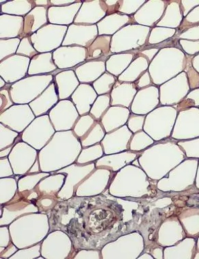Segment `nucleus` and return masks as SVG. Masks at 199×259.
<instances>
[{
	"mask_svg": "<svg viewBox=\"0 0 199 259\" xmlns=\"http://www.w3.org/2000/svg\"><path fill=\"white\" fill-rule=\"evenodd\" d=\"M54 81L52 74L27 75L26 78L11 84V98L15 104H27L38 98Z\"/></svg>",
	"mask_w": 199,
	"mask_h": 259,
	"instance_id": "1",
	"label": "nucleus"
},
{
	"mask_svg": "<svg viewBox=\"0 0 199 259\" xmlns=\"http://www.w3.org/2000/svg\"><path fill=\"white\" fill-rule=\"evenodd\" d=\"M148 27L136 24H129L123 27L112 36L111 53L131 52L145 46L150 34Z\"/></svg>",
	"mask_w": 199,
	"mask_h": 259,
	"instance_id": "2",
	"label": "nucleus"
},
{
	"mask_svg": "<svg viewBox=\"0 0 199 259\" xmlns=\"http://www.w3.org/2000/svg\"><path fill=\"white\" fill-rule=\"evenodd\" d=\"M68 26L48 24L30 36L38 53L53 52L61 47Z\"/></svg>",
	"mask_w": 199,
	"mask_h": 259,
	"instance_id": "3",
	"label": "nucleus"
},
{
	"mask_svg": "<svg viewBox=\"0 0 199 259\" xmlns=\"http://www.w3.org/2000/svg\"><path fill=\"white\" fill-rule=\"evenodd\" d=\"M54 63L58 69L52 73L54 76L62 71L69 70L86 61V48L78 46H61L53 52Z\"/></svg>",
	"mask_w": 199,
	"mask_h": 259,
	"instance_id": "4",
	"label": "nucleus"
},
{
	"mask_svg": "<svg viewBox=\"0 0 199 259\" xmlns=\"http://www.w3.org/2000/svg\"><path fill=\"white\" fill-rule=\"evenodd\" d=\"M31 59L18 55L0 61V77L7 84H13L28 75Z\"/></svg>",
	"mask_w": 199,
	"mask_h": 259,
	"instance_id": "5",
	"label": "nucleus"
},
{
	"mask_svg": "<svg viewBox=\"0 0 199 259\" xmlns=\"http://www.w3.org/2000/svg\"><path fill=\"white\" fill-rule=\"evenodd\" d=\"M78 116V111L70 100H61L49 112L52 124L58 131L72 128Z\"/></svg>",
	"mask_w": 199,
	"mask_h": 259,
	"instance_id": "6",
	"label": "nucleus"
},
{
	"mask_svg": "<svg viewBox=\"0 0 199 259\" xmlns=\"http://www.w3.org/2000/svg\"><path fill=\"white\" fill-rule=\"evenodd\" d=\"M98 36L96 25L73 24L68 26L62 46H78L88 48Z\"/></svg>",
	"mask_w": 199,
	"mask_h": 259,
	"instance_id": "7",
	"label": "nucleus"
},
{
	"mask_svg": "<svg viewBox=\"0 0 199 259\" xmlns=\"http://www.w3.org/2000/svg\"><path fill=\"white\" fill-rule=\"evenodd\" d=\"M32 110L28 104L13 105L2 113L1 123L21 133L34 119Z\"/></svg>",
	"mask_w": 199,
	"mask_h": 259,
	"instance_id": "8",
	"label": "nucleus"
},
{
	"mask_svg": "<svg viewBox=\"0 0 199 259\" xmlns=\"http://www.w3.org/2000/svg\"><path fill=\"white\" fill-rule=\"evenodd\" d=\"M41 117L33 121L32 125L23 133L21 138L24 142L40 150L49 142V139L55 133V129L50 124L49 117L47 116L43 124L40 125Z\"/></svg>",
	"mask_w": 199,
	"mask_h": 259,
	"instance_id": "9",
	"label": "nucleus"
},
{
	"mask_svg": "<svg viewBox=\"0 0 199 259\" xmlns=\"http://www.w3.org/2000/svg\"><path fill=\"white\" fill-rule=\"evenodd\" d=\"M107 15V7L104 0H86L82 2L80 11L75 17V24L96 25Z\"/></svg>",
	"mask_w": 199,
	"mask_h": 259,
	"instance_id": "10",
	"label": "nucleus"
},
{
	"mask_svg": "<svg viewBox=\"0 0 199 259\" xmlns=\"http://www.w3.org/2000/svg\"><path fill=\"white\" fill-rule=\"evenodd\" d=\"M82 5V1L66 7H51L47 9L49 24L69 26L74 23L75 17Z\"/></svg>",
	"mask_w": 199,
	"mask_h": 259,
	"instance_id": "11",
	"label": "nucleus"
},
{
	"mask_svg": "<svg viewBox=\"0 0 199 259\" xmlns=\"http://www.w3.org/2000/svg\"><path fill=\"white\" fill-rule=\"evenodd\" d=\"M98 95L92 84L80 83L70 99L80 115L89 113Z\"/></svg>",
	"mask_w": 199,
	"mask_h": 259,
	"instance_id": "12",
	"label": "nucleus"
},
{
	"mask_svg": "<svg viewBox=\"0 0 199 259\" xmlns=\"http://www.w3.org/2000/svg\"><path fill=\"white\" fill-rule=\"evenodd\" d=\"M54 82L59 100H69L75 91L80 84L75 71L73 69L62 71L54 76Z\"/></svg>",
	"mask_w": 199,
	"mask_h": 259,
	"instance_id": "13",
	"label": "nucleus"
},
{
	"mask_svg": "<svg viewBox=\"0 0 199 259\" xmlns=\"http://www.w3.org/2000/svg\"><path fill=\"white\" fill-rule=\"evenodd\" d=\"M59 97L58 95L56 84L54 81L49 87L38 98L29 104L31 109L36 117L47 114L49 110L53 109L59 102Z\"/></svg>",
	"mask_w": 199,
	"mask_h": 259,
	"instance_id": "14",
	"label": "nucleus"
},
{
	"mask_svg": "<svg viewBox=\"0 0 199 259\" xmlns=\"http://www.w3.org/2000/svg\"><path fill=\"white\" fill-rule=\"evenodd\" d=\"M80 83L92 84L106 71V61H88L73 69Z\"/></svg>",
	"mask_w": 199,
	"mask_h": 259,
	"instance_id": "15",
	"label": "nucleus"
},
{
	"mask_svg": "<svg viewBox=\"0 0 199 259\" xmlns=\"http://www.w3.org/2000/svg\"><path fill=\"white\" fill-rule=\"evenodd\" d=\"M134 82H121L117 80L110 93L111 106L129 107L138 92Z\"/></svg>",
	"mask_w": 199,
	"mask_h": 259,
	"instance_id": "16",
	"label": "nucleus"
},
{
	"mask_svg": "<svg viewBox=\"0 0 199 259\" xmlns=\"http://www.w3.org/2000/svg\"><path fill=\"white\" fill-rule=\"evenodd\" d=\"M132 24H134L132 16L117 13L115 14L106 15L96 24V26L98 28V36H113L123 27Z\"/></svg>",
	"mask_w": 199,
	"mask_h": 259,
	"instance_id": "17",
	"label": "nucleus"
},
{
	"mask_svg": "<svg viewBox=\"0 0 199 259\" xmlns=\"http://www.w3.org/2000/svg\"><path fill=\"white\" fill-rule=\"evenodd\" d=\"M47 9L45 7H36L24 17V31L19 37L21 40L26 36H30L49 24Z\"/></svg>",
	"mask_w": 199,
	"mask_h": 259,
	"instance_id": "18",
	"label": "nucleus"
},
{
	"mask_svg": "<svg viewBox=\"0 0 199 259\" xmlns=\"http://www.w3.org/2000/svg\"><path fill=\"white\" fill-rule=\"evenodd\" d=\"M24 17L2 14L0 16V38H19L23 33Z\"/></svg>",
	"mask_w": 199,
	"mask_h": 259,
	"instance_id": "19",
	"label": "nucleus"
},
{
	"mask_svg": "<svg viewBox=\"0 0 199 259\" xmlns=\"http://www.w3.org/2000/svg\"><path fill=\"white\" fill-rule=\"evenodd\" d=\"M138 52V50H136L112 55L106 62V71L118 78L136 59Z\"/></svg>",
	"mask_w": 199,
	"mask_h": 259,
	"instance_id": "20",
	"label": "nucleus"
},
{
	"mask_svg": "<svg viewBox=\"0 0 199 259\" xmlns=\"http://www.w3.org/2000/svg\"><path fill=\"white\" fill-rule=\"evenodd\" d=\"M111 36H98L87 50L86 61H107L111 53Z\"/></svg>",
	"mask_w": 199,
	"mask_h": 259,
	"instance_id": "21",
	"label": "nucleus"
},
{
	"mask_svg": "<svg viewBox=\"0 0 199 259\" xmlns=\"http://www.w3.org/2000/svg\"><path fill=\"white\" fill-rule=\"evenodd\" d=\"M58 67L54 63L53 53H39L31 59L29 66L28 75L52 74Z\"/></svg>",
	"mask_w": 199,
	"mask_h": 259,
	"instance_id": "22",
	"label": "nucleus"
},
{
	"mask_svg": "<svg viewBox=\"0 0 199 259\" xmlns=\"http://www.w3.org/2000/svg\"><path fill=\"white\" fill-rule=\"evenodd\" d=\"M127 113H129V111L119 106L110 107L100 120L106 132H112L124 124Z\"/></svg>",
	"mask_w": 199,
	"mask_h": 259,
	"instance_id": "23",
	"label": "nucleus"
},
{
	"mask_svg": "<svg viewBox=\"0 0 199 259\" xmlns=\"http://www.w3.org/2000/svg\"><path fill=\"white\" fill-rule=\"evenodd\" d=\"M148 65L150 61L148 59L139 55L138 52L136 59L131 62L126 70L118 77V80L121 82H135L148 69Z\"/></svg>",
	"mask_w": 199,
	"mask_h": 259,
	"instance_id": "24",
	"label": "nucleus"
},
{
	"mask_svg": "<svg viewBox=\"0 0 199 259\" xmlns=\"http://www.w3.org/2000/svg\"><path fill=\"white\" fill-rule=\"evenodd\" d=\"M127 127L117 130L114 132H110V134L106 135L102 141V146L106 154H110L112 152H118L125 149V145L126 144V139L129 137L125 136L123 134L126 132L125 130Z\"/></svg>",
	"mask_w": 199,
	"mask_h": 259,
	"instance_id": "25",
	"label": "nucleus"
},
{
	"mask_svg": "<svg viewBox=\"0 0 199 259\" xmlns=\"http://www.w3.org/2000/svg\"><path fill=\"white\" fill-rule=\"evenodd\" d=\"M34 7V0H14L1 5V13L24 17Z\"/></svg>",
	"mask_w": 199,
	"mask_h": 259,
	"instance_id": "26",
	"label": "nucleus"
},
{
	"mask_svg": "<svg viewBox=\"0 0 199 259\" xmlns=\"http://www.w3.org/2000/svg\"><path fill=\"white\" fill-rule=\"evenodd\" d=\"M156 4V1H148L144 4L137 11L136 14L133 15L134 24L137 23L148 27L154 26L155 23L158 21L160 17V15H156V12H155L154 6Z\"/></svg>",
	"mask_w": 199,
	"mask_h": 259,
	"instance_id": "27",
	"label": "nucleus"
},
{
	"mask_svg": "<svg viewBox=\"0 0 199 259\" xmlns=\"http://www.w3.org/2000/svg\"><path fill=\"white\" fill-rule=\"evenodd\" d=\"M117 80V77L106 71L100 78L92 82V86L98 96L110 94Z\"/></svg>",
	"mask_w": 199,
	"mask_h": 259,
	"instance_id": "28",
	"label": "nucleus"
},
{
	"mask_svg": "<svg viewBox=\"0 0 199 259\" xmlns=\"http://www.w3.org/2000/svg\"><path fill=\"white\" fill-rule=\"evenodd\" d=\"M105 137V130L102 126L101 123L96 122L94 123L92 128L88 131L84 137L80 139L81 144L82 147L92 146V145L97 144L102 142Z\"/></svg>",
	"mask_w": 199,
	"mask_h": 259,
	"instance_id": "29",
	"label": "nucleus"
},
{
	"mask_svg": "<svg viewBox=\"0 0 199 259\" xmlns=\"http://www.w3.org/2000/svg\"><path fill=\"white\" fill-rule=\"evenodd\" d=\"M110 106V94L98 96L90 109V115L96 121H100L106 112L109 109Z\"/></svg>",
	"mask_w": 199,
	"mask_h": 259,
	"instance_id": "30",
	"label": "nucleus"
},
{
	"mask_svg": "<svg viewBox=\"0 0 199 259\" xmlns=\"http://www.w3.org/2000/svg\"><path fill=\"white\" fill-rule=\"evenodd\" d=\"M20 42L19 38L0 39V61L16 55Z\"/></svg>",
	"mask_w": 199,
	"mask_h": 259,
	"instance_id": "31",
	"label": "nucleus"
},
{
	"mask_svg": "<svg viewBox=\"0 0 199 259\" xmlns=\"http://www.w3.org/2000/svg\"><path fill=\"white\" fill-rule=\"evenodd\" d=\"M95 123V119L91 115H83L77 121V123L73 127V133L80 139L88 133Z\"/></svg>",
	"mask_w": 199,
	"mask_h": 259,
	"instance_id": "32",
	"label": "nucleus"
},
{
	"mask_svg": "<svg viewBox=\"0 0 199 259\" xmlns=\"http://www.w3.org/2000/svg\"><path fill=\"white\" fill-rule=\"evenodd\" d=\"M146 1H119V9L118 13L121 14L133 16L136 14L137 11L144 5Z\"/></svg>",
	"mask_w": 199,
	"mask_h": 259,
	"instance_id": "33",
	"label": "nucleus"
},
{
	"mask_svg": "<svg viewBox=\"0 0 199 259\" xmlns=\"http://www.w3.org/2000/svg\"><path fill=\"white\" fill-rule=\"evenodd\" d=\"M39 53L36 51L34 46H33L30 36H26V37L23 38L21 40L16 55L24 56V57L32 59L33 57H35Z\"/></svg>",
	"mask_w": 199,
	"mask_h": 259,
	"instance_id": "34",
	"label": "nucleus"
},
{
	"mask_svg": "<svg viewBox=\"0 0 199 259\" xmlns=\"http://www.w3.org/2000/svg\"><path fill=\"white\" fill-rule=\"evenodd\" d=\"M18 137V133L11 131V129L1 124V149H5L7 147L13 146L15 139Z\"/></svg>",
	"mask_w": 199,
	"mask_h": 259,
	"instance_id": "35",
	"label": "nucleus"
},
{
	"mask_svg": "<svg viewBox=\"0 0 199 259\" xmlns=\"http://www.w3.org/2000/svg\"><path fill=\"white\" fill-rule=\"evenodd\" d=\"M11 84H7L5 88L0 89V107H1V113H3L10 107L13 106L14 102H13L12 98H11Z\"/></svg>",
	"mask_w": 199,
	"mask_h": 259,
	"instance_id": "36",
	"label": "nucleus"
},
{
	"mask_svg": "<svg viewBox=\"0 0 199 259\" xmlns=\"http://www.w3.org/2000/svg\"><path fill=\"white\" fill-rule=\"evenodd\" d=\"M138 90L148 88L152 84V80L148 71H146L142 75L134 82Z\"/></svg>",
	"mask_w": 199,
	"mask_h": 259,
	"instance_id": "37",
	"label": "nucleus"
},
{
	"mask_svg": "<svg viewBox=\"0 0 199 259\" xmlns=\"http://www.w3.org/2000/svg\"><path fill=\"white\" fill-rule=\"evenodd\" d=\"M142 117H137V116L132 115L129 120V127H130L133 132H136L142 127Z\"/></svg>",
	"mask_w": 199,
	"mask_h": 259,
	"instance_id": "38",
	"label": "nucleus"
},
{
	"mask_svg": "<svg viewBox=\"0 0 199 259\" xmlns=\"http://www.w3.org/2000/svg\"><path fill=\"white\" fill-rule=\"evenodd\" d=\"M107 7V15L118 13L119 1L118 0H104Z\"/></svg>",
	"mask_w": 199,
	"mask_h": 259,
	"instance_id": "39",
	"label": "nucleus"
},
{
	"mask_svg": "<svg viewBox=\"0 0 199 259\" xmlns=\"http://www.w3.org/2000/svg\"><path fill=\"white\" fill-rule=\"evenodd\" d=\"M51 2L52 7H66V6H69L73 5L78 2L75 1V0H50Z\"/></svg>",
	"mask_w": 199,
	"mask_h": 259,
	"instance_id": "40",
	"label": "nucleus"
},
{
	"mask_svg": "<svg viewBox=\"0 0 199 259\" xmlns=\"http://www.w3.org/2000/svg\"><path fill=\"white\" fill-rule=\"evenodd\" d=\"M36 7H45L49 9L52 7L51 2L50 0H34Z\"/></svg>",
	"mask_w": 199,
	"mask_h": 259,
	"instance_id": "41",
	"label": "nucleus"
},
{
	"mask_svg": "<svg viewBox=\"0 0 199 259\" xmlns=\"http://www.w3.org/2000/svg\"><path fill=\"white\" fill-rule=\"evenodd\" d=\"M7 84V83L6 82V81L4 80L3 78H1V77H0V89H3L5 88V87Z\"/></svg>",
	"mask_w": 199,
	"mask_h": 259,
	"instance_id": "42",
	"label": "nucleus"
},
{
	"mask_svg": "<svg viewBox=\"0 0 199 259\" xmlns=\"http://www.w3.org/2000/svg\"><path fill=\"white\" fill-rule=\"evenodd\" d=\"M7 3V1H4V0H1V1H0V3H1V5H3V3Z\"/></svg>",
	"mask_w": 199,
	"mask_h": 259,
	"instance_id": "43",
	"label": "nucleus"
}]
</instances>
